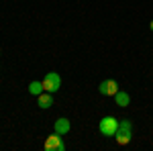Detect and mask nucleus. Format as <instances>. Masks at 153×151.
<instances>
[{
	"label": "nucleus",
	"mask_w": 153,
	"mask_h": 151,
	"mask_svg": "<svg viewBox=\"0 0 153 151\" xmlns=\"http://www.w3.org/2000/svg\"><path fill=\"white\" fill-rule=\"evenodd\" d=\"M114 139H117L118 145H129L131 139H133V123L129 118H120L118 121V129L114 133Z\"/></svg>",
	"instance_id": "nucleus-1"
},
{
	"label": "nucleus",
	"mask_w": 153,
	"mask_h": 151,
	"mask_svg": "<svg viewBox=\"0 0 153 151\" xmlns=\"http://www.w3.org/2000/svg\"><path fill=\"white\" fill-rule=\"evenodd\" d=\"M43 90L45 92H51L55 94L61 88V78H59V74H55V71H49V74H45V78H43Z\"/></svg>",
	"instance_id": "nucleus-2"
},
{
	"label": "nucleus",
	"mask_w": 153,
	"mask_h": 151,
	"mask_svg": "<svg viewBox=\"0 0 153 151\" xmlns=\"http://www.w3.org/2000/svg\"><path fill=\"white\" fill-rule=\"evenodd\" d=\"M98 129H100V133L104 137H114V133H117V129H118V118H114V116H104L100 121Z\"/></svg>",
	"instance_id": "nucleus-3"
},
{
	"label": "nucleus",
	"mask_w": 153,
	"mask_h": 151,
	"mask_svg": "<svg viewBox=\"0 0 153 151\" xmlns=\"http://www.w3.org/2000/svg\"><path fill=\"white\" fill-rule=\"evenodd\" d=\"M45 151H65V143L61 141V135L59 133H53L45 139Z\"/></svg>",
	"instance_id": "nucleus-4"
},
{
	"label": "nucleus",
	"mask_w": 153,
	"mask_h": 151,
	"mask_svg": "<svg viewBox=\"0 0 153 151\" xmlns=\"http://www.w3.org/2000/svg\"><path fill=\"white\" fill-rule=\"evenodd\" d=\"M98 92L102 94V96H114L118 92V84L114 80H104V82H100Z\"/></svg>",
	"instance_id": "nucleus-5"
},
{
	"label": "nucleus",
	"mask_w": 153,
	"mask_h": 151,
	"mask_svg": "<svg viewBox=\"0 0 153 151\" xmlns=\"http://www.w3.org/2000/svg\"><path fill=\"white\" fill-rule=\"evenodd\" d=\"M70 131H71V123L65 118V116H61V118L55 121V133H59V135H68Z\"/></svg>",
	"instance_id": "nucleus-6"
},
{
	"label": "nucleus",
	"mask_w": 153,
	"mask_h": 151,
	"mask_svg": "<svg viewBox=\"0 0 153 151\" xmlns=\"http://www.w3.org/2000/svg\"><path fill=\"white\" fill-rule=\"evenodd\" d=\"M37 104H39V108H49V106L53 104V94L51 92H41L39 96H37Z\"/></svg>",
	"instance_id": "nucleus-7"
},
{
	"label": "nucleus",
	"mask_w": 153,
	"mask_h": 151,
	"mask_svg": "<svg viewBox=\"0 0 153 151\" xmlns=\"http://www.w3.org/2000/svg\"><path fill=\"white\" fill-rule=\"evenodd\" d=\"M114 100H117V104L120 106V108H125V106L131 104V96L127 92H123V90H118V92L114 94Z\"/></svg>",
	"instance_id": "nucleus-8"
},
{
	"label": "nucleus",
	"mask_w": 153,
	"mask_h": 151,
	"mask_svg": "<svg viewBox=\"0 0 153 151\" xmlns=\"http://www.w3.org/2000/svg\"><path fill=\"white\" fill-rule=\"evenodd\" d=\"M29 92L33 94V96H39L41 92H45L43 90V82H31L29 84Z\"/></svg>",
	"instance_id": "nucleus-9"
},
{
	"label": "nucleus",
	"mask_w": 153,
	"mask_h": 151,
	"mask_svg": "<svg viewBox=\"0 0 153 151\" xmlns=\"http://www.w3.org/2000/svg\"><path fill=\"white\" fill-rule=\"evenodd\" d=\"M149 29H151V31H153V21H151V23H149Z\"/></svg>",
	"instance_id": "nucleus-10"
}]
</instances>
